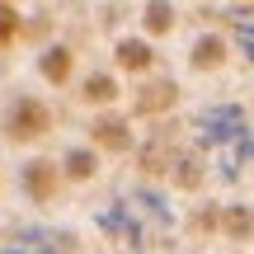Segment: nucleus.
<instances>
[{
  "label": "nucleus",
  "mask_w": 254,
  "mask_h": 254,
  "mask_svg": "<svg viewBox=\"0 0 254 254\" xmlns=\"http://www.w3.org/2000/svg\"><path fill=\"white\" fill-rule=\"evenodd\" d=\"M19 33H24V14H19V5H14V0H0V52H5Z\"/></svg>",
  "instance_id": "obj_12"
},
{
  "label": "nucleus",
  "mask_w": 254,
  "mask_h": 254,
  "mask_svg": "<svg viewBox=\"0 0 254 254\" xmlns=\"http://www.w3.org/2000/svg\"><path fill=\"white\" fill-rule=\"evenodd\" d=\"M113 66L118 71H127V75H146L155 66V47H151V38H118L113 43Z\"/></svg>",
  "instance_id": "obj_5"
},
{
  "label": "nucleus",
  "mask_w": 254,
  "mask_h": 254,
  "mask_svg": "<svg viewBox=\"0 0 254 254\" xmlns=\"http://www.w3.org/2000/svg\"><path fill=\"white\" fill-rule=\"evenodd\" d=\"M221 231H226L231 240H250L254 236V212L250 207H226L221 212Z\"/></svg>",
  "instance_id": "obj_11"
},
{
  "label": "nucleus",
  "mask_w": 254,
  "mask_h": 254,
  "mask_svg": "<svg viewBox=\"0 0 254 254\" xmlns=\"http://www.w3.org/2000/svg\"><path fill=\"white\" fill-rule=\"evenodd\" d=\"M62 165L57 160H28L24 170H19V189H24V198L33 202V207H47V202H57V193H62Z\"/></svg>",
  "instance_id": "obj_2"
},
{
  "label": "nucleus",
  "mask_w": 254,
  "mask_h": 254,
  "mask_svg": "<svg viewBox=\"0 0 254 254\" xmlns=\"http://www.w3.org/2000/svg\"><path fill=\"white\" fill-rule=\"evenodd\" d=\"M99 155L104 151H94V146H66L62 151V179L66 184H90L94 174H99Z\"/></svg>",
  "instance_id": "obj_6"
},
{
  "label": "nucleus",
  "mask_w": 254,
  "mask_h": 254,
  "mask_svg": "<svg viewBox=\"0 0 254 254\" xmlns=\"http://www.w3.org/2000/svg\"><path fill=\"white\" fill-rule=\"evenodd\" d=\"M174 19H179V14H174L170 0H146V5H141V28H146V38H165V33L174 28Z\"/></svg>",
  "instance_id": "obj_10"
},
{
  "label": "nucleus",
  "mask_w": 254,
  "mask_h": 254,
  "mask_svg": "<svg viewBox=\"0 0 254 254\" xmlns=\"http://www.w3.org/2000/svg\"><path fill=\"white\" fill-rule=\"evenodd\" d=\"M52 104L38 99V94H14L5 109V118H0V127H5V141L14 146H33L43 141V136H52Z\"/></svg>",
  "instance_id": "obj_1"
},
{
  "label": "nucleus",
  "mask_w": 254,
  "mask_h": 254,
  "mask_svg": "<svg viewBox=\"0 0 254 254\" xmlns=\"http://www.w3.org/2000/svg\"><path fill=\"white\" fill-rule=\"evenodd\" d=\"M226 57H231V47H226L221 33H202L198 43L189 47V66L193 71H217V66H226Z\"/></svg>",
  "instance_id": "obj_9"
},
{
  "label": "nucleus",
  "mask_w": 254,
  "mask_h": 254,
  "mask_svg": "<svg viewBox=\"0 0 254 254\" xmlns=\"http://www.w3.org/2000/svg\"><path fill=\"white\" fill-rule=\"evenodd\" d=\"M174 104H179V85L174 80H151V85L136 90V113H141V118H160Z\"/></svg>",
  "instance_id": "obj_7"
},
{
  "label": "nucleus",
  "mask_w": 254,
  "mask_h": 254,
  "mask_svg": "<svg viewBox=\"0 0 254 254\" xmlns=\"http://www.w3.org/2000/svg\"><path fill=\"white\" fill-rule=\"evenodd\" d=\"M0 189H5V179H0Z\"/></svg>",
  "instance_id": "obj_13"
},
{
  "label": "nucleus",
  "mask_w": 254,
  "mask_h": 254,
  "mask_svg": "<svg viewBox=\"0 0 254 254\" xmlns=\"http://www.w3.org/2000/svg\"><path fill=\"white\" fill-rule=\"evenodd\" d=\"M90 146H94V151H113V155L132 151V123H127L123 113L104 109L99 118L90 123Z\"/></svg>",
  "instance_id": "obj_3"
},
{
  "label": "nucleus",
  "mask_w": 254,
  "mask_h": 254,
  "mask_svg": "<svg viewBox=\"0 0 254 254\" xmlns=\"http://www.w3.org/2000/svg\"><path fill=\"white\" fill-rule=\"evenodd\" d=\"M75 75V52L66 43H47L43 52H38V80L52 85V90H62V85H71Z\"/></svg>",
  "instance_id": "obj_4"
},
{
  "label": "nucleus",
  "mask_w": 254,
  "mask_h": 254,
  "mask_svg": "<svg viewBox=\"0 0 254 254\" xmlns=\"http://www.w3.org/2000/svg\"><path fill=\"white\" fill-rule=\"evenodd\" d=\"M118 94H123V85H118V75H113V71H90L80 80V99L90 104V109H113Z\"/></svg>",
  "instance_id": "obj_8"
}]
</instances>
